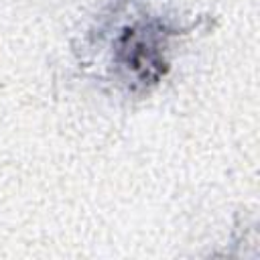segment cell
<instances>
[{
  "label": "cell",
  "instance_id": "obj_1",
  "mask_svg": "<svg viewBox=\"0 0 260 260\" xmlns=\"http://www.w3.org/2000/svg\"><path fill=\"white\" fill-rule=\"evenodd\" d=\"M175 30L160 18H134L112 41V65L120 81L134 91H148L169 69V39Z\"/></svg>",
  "mask_w": 260,
  "mask_h": 260
}]
</instances>
